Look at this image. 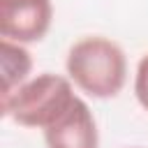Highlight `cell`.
<instances>
[{
  "instance_id": "1",
  "label": "cell",
  "mask_w": 148,
  "mask_h": 148,
  "mask_svg": "<svg viewBox=\"0 0 148 148\" xmlns=\"http://www.w3.org/2000/svg\"><path fill=\"white\" fill-rule=\"evenodd\" d=\"M67 74L92 97H116L127 79V58L106 37H83L67 53Z\"/></svg>"
},
{
  "instance_id": "2",
  "label": "cell",
  "mask_w": 148,
  "mask_h": 148,
  "mask_svg": "<svg viewBox=\"0 0 148 148\" xmlns=\"http://www.w3.org/2000/svg\"><path fill=\"white\" fill-rule=\"evenodd\" d=\"M76 102L72 83L60 76L44 72L32 81H25L12 95L2 97V116H9L23 127H42L53 125L69 106Z\"/></svg>"
},
{
  "instance_id": "3",
  "label": "cell",
  "mask_w": 148,
  "mask_h": 148,
  "mask_svg": "<svg viewBox=\"0 0 148 148\" xmlns=\"http://www.w3.org/2000/svg\"><path fill=\"white\" fill-rule=\"evenodd\" d=\"M53 18L51 0H0V35L2 39L28 44L39 42Z\"/></svg>"
},
{
  "instance_id": "4",
  "label": "cell",
  "mask_w": 148,
  "mask_h": 148,
  "mask_svg": "<svg viewBox=\"0 0 148 148\" xmlns=\"http://www.w3.org/2000/svg\"><path fill=\"white\" fill-rule=\"evenodd\" d=\"M44 141L49 148H97V125L88 104L76 97L69 111L44 130Z\"/></svg>"
},
{
  "instance_id": "5",
  "label": "cell",
  "mask_w": 148,
  "mask_h": 148,
  "mask_svg": "<svg viewBox=\"0 0 148 148\" xmlns=\"http://www.w3.org/2000/svg\"><path fill=\"white\" fill-rule=\"evenodd\" d=\"M32 67L30 53L9 39H2V97L12 95L16 88L23 86Z\"/></svg>"
},
{
  "instance_id": "6",
  "label": "cell",
  "mask_w": 148,
  "mask_h": 148,
  "mask_svg": "<svg viewBox=\"0 0 148 148\" xmlns=\"http://www.w3.org/2000/svg\"><path fill=\"white\" fill-rule=\"evenodd\" d=\"M134 92H136L139 104L148 111V53L139 60V67H136V79H134Z\"/></svg>"
}]
</instances>
